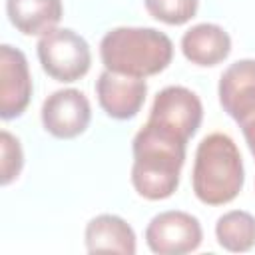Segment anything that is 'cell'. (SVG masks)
<instances>
[{
  "label": "cell",
  "mask_w": 255,
  "mask_h": 255,
  "mask_svg": "<svg viewBox=\"0 0 255 255\" xmlns=\"http://www.w3.org/2000/svg\"><path fill=\"white\" fill-rule=\"evenodd\" d=\"M145 10L159 22L181 26L189 22L199 8V0H143Z\"/></svg>",
  "instance_id": "15"
},
{
  "label": "cell",
  "mask_w": 255,
  "mask_h": 255,
  "mask_svg": "<svg viewBox=\"0 0 255 255\" xmlns=\"http://www.w3.org/2000/svg\"><path fill=\"white\" fill-rule=\"evenodd\" d=\"M100 58L106 70L147 78L163 72L173 58L171 40L155 28H114L100 42Z\"/></svg>",
  "instance_id": "2"
},
{
  "label": "cell",
  "mask_w": 255,
  "mask_h": 255,
  "mask_svg": "<svg viewBox=\"0 0 255 255\" xmlns=\"http://www.w3.org/2000/svg\"><path fill=\"white\" fill-rule=\"evenodd\" d=\"M42 70L58 82H76L88 74L92 52L88 42L70 28H54L38 40Z\"/></svg>",
  "instance_id": "4"
},
{
  "label": "cell",
  "mask_w": 255,
  "mask_h": 255,
  "mask_svg": "<svg viewBox=\"0 0 255 255\" xmlns=\"http://www.w3.org/2000/svg\"><path fill=\"white\" fill-rule=\"evenodd\" d=\"M86 247L90 253L110 251L124 255H133L137 249L133 229L112 213H102L86 225Z\"/></svg>",
  "instance_id": "13"
},
{
  "label": "cell",
  "mask_w": 255,
  "mask_h": 255,
  "mask_svg": "<svg viewBox=\"0 0 255 255\" xmlns=\"http://www.w3.org/2000/svg\"><path fill=\"white\" fill-rule=\"evenodd\" d=\"M219 104L235 122L255 112V60H237L219 78Z\"/></svg>",
  "instance_id": "10"
},
{
  "label": "cell",
  "mask_w": 255,
  "mask_h": 255,
  "mask_svg": "<svg viewBox=\"0 0 255 255\" xmlns=\"http://www.w3.org/2000/svg\"><path fill=\"white\" fill-rule=\"evenodd\" d=\"M215 237L227 251H249L255 245V217L241 209L227 211L215 223Z\"/></svg>",
  "instance_id": "14"
},
{
  "label": "cell",
  "mask_w": 255,
  "mask_h": 255,
  "mask_svg": "<svg viewBox=\"0 0 255 255\" xmlns=\"http://www.w3.org/2000/svg\"><path fill=\"white\" fill-rule=\"evenodd\" d=\"M241 131H243V137H245V143L251 151V155L255 157V112L249 114L247 118H243L241 122H237Z\"/></svg>",
  "instance_id": "17"
},
{
  "label": "cell",
  "mask_w": 255,
  "mask_h": 255,
  "mask_svg": "<svg viewBox=\"0 0 255 255\" xmlns=\"http://www.w3.org/2000/svg\"><path fill=\"white\" fill-rule=\"evenodd\" d=\"M92 118L88 98L76 90H56L42 104L44 129L58 139H72L86 131Z\"/></svg>",
  "instance_id": "7"
},
{
  "label": "cell",
  "mask_w": 255,
  "mask_h": 255,
  "mask_svg": "<svg viewBox=\"0 0 255 255\" xmlns=\"http://www.w3.org/2000/svg\"><path fill=\"white\" fill-rule=\"evenodd\" d=\"M96 96L110 118L129 120L141 110L147 96V84L143 78L104 70L96 80Z\"/></svg>",
  "instance_id": "9"
},
{
  "label": "cell",
  "mask_w": 255,
  "mask_h": 255,
  "mask_svg": "<svg viewBox=\"0 0 255 255\" xmlns=\"http://www.w3.org/2000/svg\"><path fill=\"white\" fill-rule=\"evenodd\" d=\"M6 14L24 36H44L58 26L64 8L62 0H6Z\"/></svg>",
  "instance_id": "12"
},
{
  "label": "cell",
  "mask_w": 255,
  "mask_h": 255,
  "mask_svg": "<svg viewBox=\"0 0 255 255\" xmlns=\"http://www.w3.org/2000/svg\"><path fill=\"white\" fill-rule=\"evenodd\" d=\"M201 118H203L201 100L189 88L167 86L155 96L147 124L187 143L195 135Z\"/></svg>",
  "instance_id": "5"
},
{
  "label": "cell",
  "mask_w": 255,
  "mask_h": 255,
  "mask_svg": "<svg viewBox=\"0 0 255 255\" xmlns=\"http://www.w3.org/2000/svg\"><path fill=\"white\" fill-rule=\"evenodd\" d=\"M32 98V76L22 50L0 46V116L12 120L24 114Z\"/></svg>",
  "instance_id": "8"
},
{
  "label": "cell",
  "mask_w": 255,
  "mask_h": 255,
  "mask_svg": "<svg viewBox=\"0 0 255 255\" xmlns=\"http://www.w3.org/2000/svg\"><path fill=\"white\" fill-rule=\"evenodd\" d=\"M0 147H2V163H0L2 165V177H0V181H2V185H8L22 171L24 153H22L18 137H14L6 129H2V133H0Z\"/></svg>",
  "instance_id": "16"
},
{
  "label": "cell",
  "mask_w": 255,
  "mask_h": 255,
  "mask_svg": "<svg viewBox=\"0 0 255 255\" xmlns=\"http://www.w3.org/2000/svg\"><path fill=\"white\" fill-rule=\"evenodd\" d=\"M203 239L199 219L185 211H161L145 227V241L157 255H183L195 251Z\"/></svg>",
  "instance_id": "6"
},
{
  "label": "cell",
  "mask_w": 255,
  "mask_h": 255,
  "mask_svg": "<svg viewBox=\"0 0 255 255\" xmlns=\"http://www.w3.org/2000/svg\"><path fill=\"white\" fill-rule=\"evenodd\" d=\"M181 52L195 66H215L229 56L231 38L217 24H197L183 34Z\"/></svg>",
  "instance_id": "11"
},
{
  "label": "cell",
  "mask_w": 255,
  "mask_h": 255,
  "mask_svg": "<svg viewBox=\"0 0 255 255\" xmlns=\"http://www.w3.org/2000/svg\"><path fill=\"white\" fill-rule=\"evenodd\" d=\"M245 181L241 153L225 133H209L195 151L191 173L193 193L201 203L223 205L233 201Z\"/></svg>",
  "instance_id": "3"
},
{
  "label": "cell",
  "mask_w": 255,
  "mask_h": 255,
  "mask_svg": "<svg viewBox=\"0 0 255 255\" xmlns=\"http://www.w3.org/2000/svg\"><path fill=\"white\" fill-rule=\"evenodd\" d=\"M185 145L179 137L145 122L133 137L131 167V183L141 197L159 201L175 193L185 163Z\"/></svg>",
  "instance_id": "1"
}]
</instances>
